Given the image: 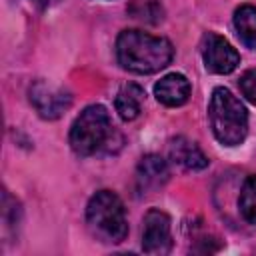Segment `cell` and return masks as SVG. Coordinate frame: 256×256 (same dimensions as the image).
Wrapping results in <instances>:
<instances>
[{
    "instance_id": "cell-3",
    "label": "cell",
    "mask_w": 256,
    "mask_h": 256,
    "mask_svg": "<svg viewBox=\"0 0 256 256\" xmlns=\"http://www.w3.org/2000/svg\"><path fill=\"white\" fill-rule=\"evenodd\" d=\"M208 118L216 140L224 146H238L248 134V112L244 104L224 86L214 88Z\"/></svg>"
},
{
    "instance_id": "cell-13",
    "label": "cell",
    "mask_w": 256,
    "mask_h": 256,
    "mask_svg": "<svg viewBox=\"0 0 256 256\" xmlns=\"http://www.w3.org/2000/svg\"><path fill=\"white\" fill-rule=\"evenodd\" d=\"M238 208L248 224H256V174H250L244 180L238 198Z\"/></svg>"
},
{
    "instance_id": "cell-14",
    "label": "cell",
    "mask_w": 256,
    "mask_h": 256,
    "mask_svg": "<svg viewBox=\"0 0 256 256\" xmlns=\"http://www.w3.org/2000/svg\"><path fill=\"white\" fill-rule=\"evenodd\" d=\"M130 14L132 18L136 20H142V22H160L162 20V8L156 0H134L132 6H130Z\"/></svg>"
},
{
    "instance_id": "cell-1",
    "label": "cell",
    "mask_w": 256,
    "mask_h": 256,
    "mask_svg": "<svg viewBox=\"0 0 256 256\" xmlns=\"http://www.w3.org/2000/svg\"><path fill=\"white\" fill-rule=\"evenodd\" d=\"M174 48L170 40L142 30H124L116 40V58L124 70L134 74H154L170 64Z\"/></svg>"
},
{
    "instance_id": "cell-6",
    "label": "cell",
    "mask_w": 256,
    "mask_h": 256,
    "mask_svg": "<svg viewBox=\"0 0 256 256\" xmlns=\"http://www.w3.org/2000/svg\"><path fill=\"white\" fill-rule=\"evenodd\" d=\"M202 58L206 70L214 74H230L240 64V54L236 48L224 36L214 32H208L202 40Z\"/></svg>"
},
{
    "instance_id": "cell-15",
    "label": "cell",
    "mask_w": 256,
    "mask_h": 256,
    "mask_svg": "<svg viewBox=\"0 0 256 256\" xmlns=\"http://www.w3.org/2000/svg\"><path fill=\"white\" fill-rule=\"evenodd\" d=\"M238 84H240V92L246 96V100H250L252 104H256V68L246 70L240 76Z\"/></svg>"
},
{
    "instance_id": "cell-11",
    "label": "cell",
    "mask_w": 256,
    "mask_h": 256,
    "mask_svg": "<svg viewBox=\"0 0 256 256\" xmlns=\"http://www.w3.org/2000/svg\"><path fill=\"white\" fill-rule=\"evenodd\" d=\"M142 102H144V90L138 84L130 82L118 90L114 106L122 120H134L142 110Z\"/></svg>"
},
{
    "instance_id": "cell-16",
    "label": "cell",
    "mask_w": 256,
    "mask_h": 256,
    "mask_svg": "<svg viewBox=\"0 0 256 256\" xmlns=\"http://www.w3.org/2000/svg\"><path fill=\"white\" fill-rule=\"evenodd\" d=\"M32 4H36L38 8H48V6H52V4H56L58 0H30Z\"/></svg>"
},
{
    "instance_id": "cell-5",
    "label": "cell",
    "mask_w": 256,
    "mask_h": 256,
    "mask_svg": "<svg viewBox=\"0 0 256 256\" xmlns=\"http://www.w3.org/2000/svg\"><path fill=\"white\" fill-rule=\"evenodd\" d=\"M28 98L38 116H42L44 120H56L72 106L70 92L46 80H34L28 88Z\"/></svg>"
},
{
    "instance_id": "cell-2",
    "label": "cell",
    "mask_w": 256,
    "mask_h": 256,
    "mask_svg": "<svg viewBox=\"0 0 256 256\" xmlns=\"http://www.w3.org/2000/svg\"><path fill=\"white\" fill-rule=\"evenodd\" d=\"M114 138L120 134L114 130L110 112L102 104L86 106L70 128V146L80 156H92L96 152H112Z\"/></svg>"
},
{
    "instance_id": "cell-12",
    "label": "cell",
    "mask_w": 256,
    "mask_h": 256,
    "mask_svg": "<svg viewBox=\"0 0 256 256\" xmlns=\"http://www.w3.org/2000/svg\"><path fill=\"white\" fill-rule=\"evenodd\" d=\"M234 28L238 32V38L248 46L256 48V6L242 4L234 12Z\"/></svg>"
},
{
    "instance_id": "cell-7",
    "label": "cell",
    "mask_w": 256,
    "mask_h": 256,
    "mask_svg": "<svg viewBox=\"0 0 256 256\" xmlns=\"http://www.w3.org/2000/svg\"><path fill=\"white\" fill-rule=\"evenodd\" d=\"M170 216L162 210H148L144 216L142 250L146 254H168L172 250V226Z\"/></svg>"
},
{
    "instance_id": "cell-4",
    "label": "cell",
    "mask_w": 256,
    "mask_h": 256,
    "mask_svg": "<svg viewBox=\"0 0 256 256\" xmlns=\"http://www.w3.org/2000/svg\"><path fill=\"white\" fill-rule=\"evenodd\" d=\"M86 224L90 234L104 244H120L128 234V220L122 200L110 192H96L86 206Z\"/></svg>"
},
{
    "instance_id": "cell-9",
    "label": "cell",
    "mask_w": 256,
    "mask_h": 256,
    "mask_svg": "<svg viewBox=\"0 0 256 256\" xmlns=\"http://www.w3.org/2000/svg\"><path fill=\"white\" fill-rule=\"evenodd\" d=\"M168 156L176 166H180L184 170H202L208 166V158L200 150V146L184 136H176L170 140Z\"/></svg>"
},
{
    "instance_id": "cell-8",
    "label": "cell",
    "mask_w": 256,
    "mask_h": 256,
    "mask_svg": "<svg viewBox=\"0 0 256 256\" xmlns=\"http://www.w3.org/2000/svg\"><path fill=\"white\" fill-rule=\"evenodd\" d=\"M170 178V170L164 158H160L158 154H148L144 156L138 166H136V188L138 192L146 194L152 192L160 186H164Z\"/></svg>"
},
{
    "instance_id": "cell-10",
    "label": "cell",
    "mask_w": 256,
    "mask_h": 256,
    "mask_svg": "<svg viewBox=\"0 0 256 256\" xmlns=\"http://www.w3.org/2000/svg\"><path fill=\"white\" fill-rule=\"evenodd\" d=\"M154 96L164 106H182L190 96V82L184 74H166L156 82Z\"/></svg>"
}]
</instances>
